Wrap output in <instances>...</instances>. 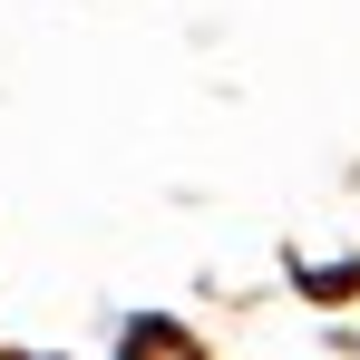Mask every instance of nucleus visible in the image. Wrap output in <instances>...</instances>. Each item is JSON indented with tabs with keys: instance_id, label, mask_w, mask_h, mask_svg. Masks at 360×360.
<instances>
[{
	"instance_id": "obj_1",
	"label": "nucleus",
	"mask_w": 360,
	"mask_h": 360,
	"mask_svg": "<svg viewBox=\"0 0 360 360\" xmlns=\"http://www.w3.org/2000/svg\"><path fill=\"white\" fill-rule=\"evenodd\" d=\"M127 360H195V351H185L166 321H136V331H127Z\"/></svg>"
}]
</instances>
